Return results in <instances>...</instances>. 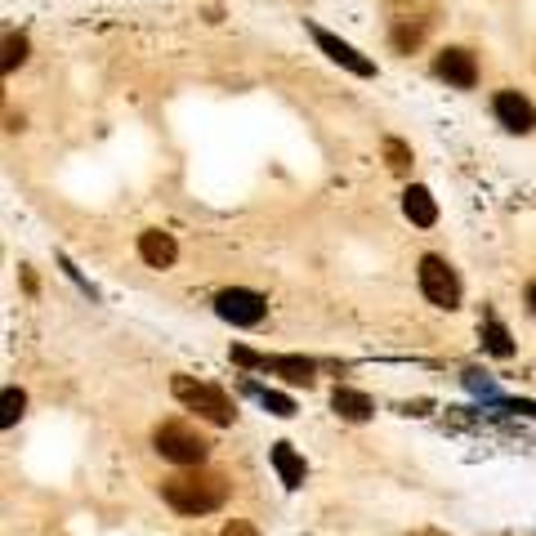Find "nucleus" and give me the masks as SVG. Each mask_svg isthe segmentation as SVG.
I'll list each match as a JSON object with an SVG mask.
<instances>
[{"mask_svg":"<svg viewBox=\"0 0 536 536\" xmlns=\"http://www.w3.org/2000/svg\"><path fill=\"white\" fill-rule=\"evenodd\" d=\"M228 492H233V483H228L224 474H215V469H201V465H193V474H175L161 483V501L179 514L219 510V505L228 501Z\"/></svg>","mask_w":536,"mask_h":536,"instance_id":"1","label":"nucleus"},{"mask_svg":"<svg viewBox=\"0 0 536 536\" xmlns=\"http://www.w3.org/2000/svg\"><path fill=\"white\" fill-rule=\"evenodd\" d=\"M152 447H157L170 465H188V469L206 465V456H210V443L188 425V420H166V425H157L152 429Z\"/></svg>","mask_w":536,"mask_h":536,"instance_id":"2","label":"nucleus"},{"mask_svg":"<svg viewBox=\"0 0 536 536\" xmlns=\"http://www.w3.org/2000/svg\"><path fill=\"white\" fill-rule=\"evenodd\" d=\"M170 389H175V398L184 402L188 411L206 416L210 425H233V416H237L233 402L219 394L215 385H201V380H193V376H175V380H170Z\"/></svg>","mask_w":536,"mask_h":536,"instance_id":"3","label":"nucleus"},{"mask_svg":"<svg viewBox=\"0 0 536 536\" xmlns=\"http://www.w3.org/2000/svg\"><path fill=\"white\" fill-rule=\"evenodd\" d=\"M233 362H237V367H260V371H273V376H282L286 385H304V389H309V385H313V376H318V367H313L309 358H291V353H286V358H268V353H251V349H242V344L233 349Z\"/></svg>","mask_w":536,"mask_h":536,"instance_id":"4","label":"nucleus"},{"mask_svg":"<svg viewBox=\"0 0 536 536\" xmlns=\"http://www.w3.org/2000/svg\"><path fill=\"white\" fill-rule=\"evenodd\" d=\"M215 313L233 327H260L264 313H268V300L260 291H246V286H228V291L215 295Z\"/></svg>","mask_w":536,"mask_h":536,"instance_id":"5","label":"nucleus"},{"mask_svg":"<svg viewBox=\"0 0 536 536\" xmlns=\"http://www.w3.org/2000/svg\"><path fill=\"white\" fill-rule=\"evenodd\" d=\"M420 291H425V300L438 304V309H456V304H461V282H456V273L447 268V260H438V255L420 260Z\"/></svg>","mask_w":536,"mask_h":536,"instance_id":"6","label":"nucleus"},{"mask_svg":"<svg viewBox=\"0 0 536 536\" xmlns=\"http://www.w3.org/2000/svg\"><path fill=\"white\" fill-rule=\"evenodd\" d=\"M313 41L322 45V54H327L331 63L349 67L353 76H376V63H371V59H362V54L353 50L349 41H340V36H335V32H327V27H313Z\"/></svg>","mask_w":536,"mask_h":536,"instance_id":"7","label":"nucleus"},{"mask_svg":"<svg viewBox=\"0 0 536 536\" xmlns=\"http://www.w3.org/2000/svg\"><path fill=\"white\" fill-rule=\"evenodd\" d=\"M434 72L443 76L447 85H456V90H474V81H478V63H474V54L469 50H443L434 59Z\"/></svg>","mask_w":536,"mask_h":536,"instance_id":"8","label":"nucleus"},{"mask_svg":"<svg viewBox=\"0 0 536 536\" xmlns=\"http://www.w3.org/2000/svg\"><path fill=\"white\" fill-rule=\"evenodd\" d=\"M492 112H496V121H501L510 134H528L536 126V108L523 94H514V90H505V94H496V103H492Z\"/></svg>","mask_w":536,"mask_h":536,"instance_id":"9","label":"nucleus"},{"mask_svg":"<svg viewBox=\"0 0 536 536\" xmlns=\"http://www.w3.org/2000/svg\"><path fill=\"white\" fill-rule=\"evenodd\" d=\"M139 255L148 268H170L179 260V246L170 233H161V228H148V233H139Z\"/></svg>","mask_w":536,"mask_h":536,"instance_id":"10","label":"nucleus"},{"mask_svg":"<svg viewBox=\"0 0 536 536\" xmlns=\"http://www.w3.org/2000/svg\"><path fill=\"white\" fill-rule=\"evenodd\" d=\"M402 210H407V219L416 228H434L438 224V206H434V193L420 184H411L407 193H402Z\"/></svg>","mask_w":536,"mask_h":536,"instance_id":"11","label":"nucleus"},{"mask_svg":"<svg viewBox=\"0 0 536 536\" xmlns=\"http://www.w3.org/2000/svg\"><path fill=\"white\" fill-rule=\"evenodd\" d=\"M331 407H335V416L353 420V425H362V420L376 416L371 398H367V394H358V389H335V394H331Z\"/></svg>","mask_w":536,"mask_h":536,"instance_id":"12","label":"nucleus"},{"mask_svg":"<svg viewBox=\"0 0 536 536\" xmlns=\"http://www.w3.org/2000/svg\"><path fill=\"white\" fill-rule=\"evenodd\" d=\"M273 469L282 478V487H300L304 483V456L291 443H273Z\"/></svg>","mask_w":536,"mask_h":536,"instance_id":"13","label":"nucleus"},{"mask_svg":"<svg viewBox=\"0 0 536 536\" xmlns=\"http://www.w3.org/2000/svg\"><path fill=\"white\" fill-rule=\"evenodd\" d=\"M483 349H487V353H496V358H510V353H514L510 331H505L496 318H487V322H483Z\"/></svg>","mask_w":536,"mask_h":536,"instance_id":"14","label":"nucleus"},{"mask_svg":"<svg viewBox=\"0 0 536 536\" xmlns=\"http://www.w3.org/2000/svg\"><path fill=\"white\" fill-rule=\"evenodd\" d=\"M246 394H251V398H260L264 402V407L268 411H273V416H295V402L291 398H286V394H273V389H260V385H251V380H246Z\"/></svg>","mask_w":536,"mask_h":536,"instance_id":"15","label":"nucleus"},{"mask_svg":"<svg viewBox=\"0 0 536 536\" xmlns=\"http://www.w3.org/2000/svg\"><path fill=\"white\" fill-rule=\"evenodd\" d=\"M27 63V36L23 32H9L5 36V59H0V67H5V76L14 72V67Z\"/></svg>","mask_w":536,"mask_h":536,"instance_id":"16","label":"nucleus"},{"mask_svg":"<svg viewBox=\"0 0 536 536\" xmlns=\"http://www.w3.org/2000/svg\"><path fill=\"white\" fill-rule=\"evenodd\" d=\"M0 407H5V411H0V425L14 429L18 416H23V407H27V394H23V389H5V402H0Z\"/></svg>","mask_w":536,"mask_h":536,"instance_id":"17","label":"nucleus"},{"mask_svg":"<svg viewBox=\"0 0 536 536\" xmlns=\"http://www.w3.org/2000/svg\"><path fill=\"white\" fill-rule=\"evenodd\" d=\"M385 157H389L394 175H411V148L402 139H385Z\"/></svg>","mask_w":536,"mask_h":536,"instance_id":"18","label":"nucleus"},{"mask_svg":"<svg viewBox=\"0 0 536 536\" xmlns=\"http://www.w3.org/2000/svg\"><path fill=\"white\" fill-rule=\"evenodd\" d=\"M420 36H425V27H398V32H394V45H398L402 54H407V50H416V45H420Z\"/></svg>","mask_w":536,"mask_h":536,"instance_id":"19","label":"nucleus"},{"mask_svg":"<svg viewBox=\"0 0 536 536\" xmlns=\"http://www.w3.org/2000/svg\"><path fill=\"white\" fill-rule=\"evenodd\" d=\"M465 385L474 389V394H483V398H496V385L487 376H478V371H465Z\"/></svg>","mask_w":536,"mask_h":536,"instance_id":"20","label":"nucleus"},{"mask_svg":"<svg viewBox=\"0 0 536 536\" xmlns=\"http://www.w3.org/2000/svg\"><path fill=\"white\" fill-rule=\"evenodd\" d=\"M219 536H260V532H255V528H251V523L233 519V523H224V532H219Z\"/></svg>","mask_w":536,"mask_h":536,"instance_id":"21","label":"nucleus"},{"mask_svg":"<svg viewBox=\"0 0 536 536\" xmlns=\"http://www.w3.org/2000/svg\"><path fill=\"white\" fill-rule=\"evenodd\" d=\"M528 304H532V313H536V282L528 286Z\"/></svg>","mask_w":536,"mask_h":536,"instance_id":"22","label":"nucleus"},{"mask_svg":"<svg viewBox=\"0 0 536 536\" xmlns=\"http://www.w3.org/2000/svg\"><path fill=\"white\" fill-rule=\"evenodd\" d=\"M411 536H443V532H438V528H425V532H411Z\"/></svg>","mask_w":536,"mask_h":536,"instance_id":"23","label":"nucleus"}]
</instances>
